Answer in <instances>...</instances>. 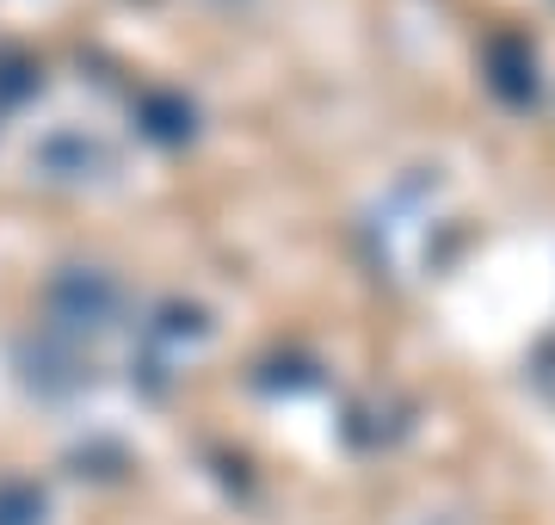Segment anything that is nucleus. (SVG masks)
I'll return each instance as SVG.
<instances>
[{"instance_id": "obj_1", "label": "nucleus", "mask_w": 555, "mask_h": 525, "mask_svg": "<svg viewBox=\"0 0 555 525\" xmlns=\"http://www.w3.org/2000/svg\"><path fill=\"white\" fill-rule=\"evenodd\" d=\"M118 309V284L105 272H87V266H68L56 284H50V316L62 328H105Z\"/></svg>"}, {"instance_id": "obj_2", "label": "nucleus", "mask_w": 555, "mask_h": 525, "mask_svg": "<svg viewBox=\"0 0 555 525\" xmlns=\"http://www.w3.org/2000/svg\"><path fill=\"white\" fill-rule=\"evenodd\" d=\"M0 525H43V495L31 483H0Z\"/></svg>"}, {"instance_id": "obj_3", "label": "nucleus", "mask_w": 555, "mask_h": 525, "mask_svg": "<svg viewBox=\"0 0 555 525\" xmlns=\"http://www.w3.org/2000/svg\"><path fill=\"white\" fill-rule=\"evenodd\" d=\"M25 93H38V62L0 56V105H20Z\"/></svg>"}]
</instances>
